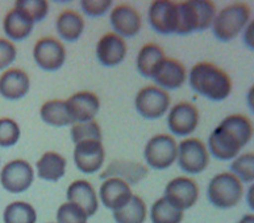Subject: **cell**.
I'll list each match as a JSON object with an SVG mask.
<instances>
[{
	"label": "cell",
	"mask_w": 254,
	"mask_h": 223,
	"mask_svg": "<svg viewBox=\"0 0 254 223\" xmlns=\"http://www.w3.org/2000/svg\"><path fill=\"white\" fill-rule=\"evenodd\" d=\"M253 124L244 115H229L208 137L209 153L219 160H232L251 141Z\"/></svg>",
	"instance_id": "6da1fadb"
},
{
	"label": "cell",
	"mask_w": 254,
	"mask_h": 223,
	"mask_svg": "<svg viewBox=\"0 0 254 223\" xmlns=\"http://www.w3.org/2000/svg\"><path fill=\"white\" fill-rule=\"evenodd\" d=\"M189 82L192 90L209 101L220 102L229 97L232 81L227 73L209 62H199L191 69Z\"/></svg>",
	"instance_id": "7a4b0ae2"
},
{
	"label": "cell",
	"mask_w": 254,
	"mask_h": 223,
	"mask_svg": "<svg viewBox=\"0 0 254 223\" xmlns=\"http://www.w3.org/2000/svg\"><path fill=\"white\" fill-rule=\"evenodd\" d=\"M216 16V7L212 1L191 0L178 3V28L175 33L190 34L195 30L208 29Z\"/></svg>",
	"instance_id": "3957f363"
},
{
	"label": "cell",
	"mask_w": 254,
	"mask_h": 223,
	"mask_svg": "<svg viewBox=\"0 0 254 223\" xmlns=\"http://www.w3.org/2000/svg\"><path fill=\"white\" fill-rule=\"evenodd\" d=\"M251 19L247 4L235 3L223 8L213 19V33L220 41H231L237 37Z\"/></svg>",
	"instance_id": "277c9868"
},
{
	"label": "cell",
	"mask_w": 254,
	"mask_h": 223,
	"mask_svg": "<svg viewBox=\"0 0 254 223\" xmlns=\"http://www.w3.org/2000/svg\"><path fill=\"white\" fill-rule=\"evenodd\" d=\"M243 184L232 173L216 174L207 189L209 202L217 209L235 208L243 198Z\"/></svg>",
	"instance_id": "5b68a950"
},
{
	"label": "cell",
	"mask_w": 254,
	"mask_h": 223,
	"mask_svg": "<svg viewBox=\"0 0 254 223\" xmlns=\"http://www.w3.org/2000/svg\"><path fill=\"white\" fill-rule=\"evenodd\" d=\"M178 145L170 135H157L149 140L144 151V157L149 167L154 169H167L175 163Z\"/></svg>",
	"instance_id": "8992f818"
},
{
	"label": "cell",
	"mask_w": 254,
	"mask_h": 223,
	"mask_svg": "<svg viewBox=\"0 0 254 223\" xmlns=\"http://www.w3.org/2000/svg\"><path fill=\"white\" fill-rule=\"evenodd\" d=\"M34 181V170L25 160H12L0 170V184L12 194L27 192Z\"/></svg>",
	"instance_id": "52a82bcc"
},
{
	"label": "cell",
	"mask_w": 254,
	"mask_h": 223,
	"mask_svg": "<svg viewBox=\"0 0 254 223\" xmlns=\"http://www.w3.org/2000/svg\"><path fill=\"white\" fill-rule=\"evenodd\" d=\"M134 106L141 116L157 119L166 113L170 106V95L157 86H146L137 93Z\"/></svg>",
	"instance_id": "ba28073f"
},
{
	"label": "cell",
	"mask_w": 254,
	"mask_h": 223,
	"mask_svg": "<svg viewBox=\"0 0 254 223\" xmlns=\"http://www.w3.org/2000/svg\"><path fill=\"white\" fill-rule=\"evenodd\" d=\"M178 165L189 174H199L208 165V152L200 140L186 139L178 147Z\"/></svg>",
	"instance_id": "9c48e42d"
},
{
	"label": "cell",
	"mask_w": 254,
	"mask_h": 223,
	"mask_svg": "<svg viewBox=\"0 0 254 223\" xmlns=\"http://www.w3.org/2000/svg\"><path fill=\"white\" fill-rule=\"evenodd\" d=\"M148 19L153 29L158 33H175L178 28V3L166 0L153 1L149 7Z\"/></svg>",
	"instance_id": "30bf717a"
},
{
	"label": "cell",
	"mask_w": 254,
	"mask_h": 223,
	"mask_svg": "<svg viewBox=\"0 0 254 223\" xmlns=\"http://www.w3.org/2000/svg\"><path fill=\"white\" fill-rule=\"evenodd\" d=\"M165 198L169 204L183 212L196 204L199 198V188L196 182L191 178L177 177L167 184Z\"/></svg>",
	"instance_id": "8fae6325"
},
{
	"label": "cell",
	"mask_w": 254,
	"mask_h": 223,
	"mask_svg": "<svg viewBox=\"0 0 254 223\" xmlns=\"http://www.w3.org/2000/svg\"><path fill=\"white\" fill-rule=\"evenodd\" d=\"M106 152L102 141L84 140L75 144L74 149V163L75 167L86 174L98 172L104 164Z\"/></svg>",
	"instance_id": "7c38bea8"
},
{
	"label": "cell",
	"mask_w": 254,
	"mask_h": 223,
	"mask_svg": "<svg viewBox=\"0 0 254 223\" xmlns=\"http://www.w3.org/2000/svg\"><path fill=\"white\" fill-rule=\"evenodd\" d=\"M33 57L36 64L45 72H57L66 60V52L61 42L52 37L38 40L34 45Z\"/></svg>",
	"instance_id": "4fadbf2b"
},
{
	"label": "cell",
	"mask_w": 254,
	"mask_h": 223,
	"mask_svg": "<svg viewBox=\"0 0 254 223\" xmlns=\"http://www.w3.org/2000/svg\"><path fill=\"white\" fill-rule=\"evenodd\" d=\"M199 123V112L196 107L187 102H181L175 105L169 112L167 124L174 135L187 136L192 133Z\"/></svg>",
	"instance_id": "5bb4252c"
},
{
	"label": "cell",
	"mask_w": 254,
	"mask_h": 223,
	"mask_svg": "<svg viewBox=\"0 0 254 223\" xmlns=\"http://www.w3.org/2000/svg\"><path fill=\"white\" fill-rule=\"evenodd\" d=\"M186 69L179 61L165 58L158 64L152 78L158 86L166 90H175L186 82Z\"/></svg>",
	"instance_id": "9a60e30c"
},
{
	"label": "cell",
	"mask_w": 254,
	"mask_h": 223,
	"mask_svg": "<svg viewBox=\"0 0 254 223\" xmlns=\"http://www.w3.org/2000/svg\"><path fill=\"white\" fill-rule=\"evenodd\" d=\"M111 24L120 37H134L141 29L140 13L130 5L122 4L111 12Z\"/></svg>",
	"instance_id": "2e32d148"
},
{
	"label": "cell",
	"mask_w": 254,
	"mask_h": 223,
	"mask_svg": "<svg viewBox=\"0 0 254 223\" xmlns=\"http://www.w3.org/2000/svg\"><path fill=\"white\" fill-rule=\"evenodd\" d=\"M96 56L99 62L104 66H116L122 64L127 56V44L124 38L116 33H107L99 40Z\"/></svg>",
	"instance_id": "e0dca14e"
},
{
	"label": "cell",
	"mask_w": 254,
	"mask_h": 223,
	"mask_svg": "<svg viewBox=\"0 0 254 223\" xmlns=\"http://www.w3.org/2000/svg\"><path fill=\"white\" fill-rule=\"evenodd\" d=\"M99 194L104 208L114 212L126 206L133 196L128 184L120 178H107L100 186Z\"/></svg>",
	"instance_id": "ac0fdd59"
},
{
	"label": "cell",
	"mask_w": 254,
	"mask_h": 223,
	"mask_svg": "<svg viewBox=\"0 0 254 223\" xmlns=\"http://www.w3.org/2000/svg\"><path fill=\"white\" fill-rule=\"evenodd\" d=\"M29 77L24 70L9 69L0 76V95L8 101H19L28 94Z\"/></svg>",
	"instance_id": "d6986e66"
},
{
	"label": "cell",
	"mask_w": 254,
	"mask_h": 223,
	"mask_svg": "<svg viewBox=\"0 0 254 223\" xmlns=\"http://www.w3.org/2000/svg\"><path fill=\"white\" fill-rule=\"evenodd\" d=\"M66 105L75 123L94 120V117L96 116L100 109V101L94 93H90V91L76 93L66 101Z\"/></svg>",
	"instance_id": "ffe728a7"
},
{
	"label": "cell",
	"mask_w": 254,
	"mask_h": 223,
	"mask_svg": "<svg viewBox=\"0 0 254 223\" xmlns=\"http://www.w3.org/2000/svg\"><path fill=\"white\" fill-rule=\"evenodd\" d=\"M148 169L145 165L129 160H115L107 167V169L100 174V178H120L127 184H138L144 177H146Z\"/></svg>",
	"instance_id": "44dd1931"
},
{
	"label": "cell",
	"mask_w": 254,
	"mask_h": 223,
	"mask_svg": "<svg viewBox=\"0 0 254 223\" xmlns=\"http://www.w3.org/2000/svg\"><path fill=\"white\" fill-rule=\"evenodd\" d=\"M67 200L68 202L78 205L87 217H92L98 212L99 204L95 189L88 181L76 180L72 182L67 189Z\"/></svg>",
	"instance_id": "7402d4cb"
},
{
	"label": "cell",
	"mask_w": 254,
	"mask_h": 223,
	"mask_svg": "<svg viewBox=\"0 0 254 223\" xmlns=\"http://www.w3.org/2000/svg\"><path fill=\"white\" fill-rule=\"evenodd\" d=\"M33 21L28 19L23 12L13 8L4 17V33L12 41H23L31 36L33 30Z\"/></svg>",
	"instance_id": "603a6c76"
},
{
	"label": "cell",
	"mask_w": 254,
	"mask_h": 223,
	"mask_svg": "<svg viewBox=\"0 0 254 223\" xmlns=\"http://www.w3.org/2000/svg\"><path fill=\"white\" fill-rule=\"evenodd\" d=\"M66 159L57 152H46L37 161L38 177L45 181L56 182L61 180L66 172Z\"/></svg>",
	"instance_id": "cb8c5ba5"
},
{
	"label": "cell",
	"mask_w": 254,
	"mask_h": 223,
	"mask_svg": "<svg viewBox=\"0 0 254 223\" xmlns=\"http://www.w3.org/2000/svg\"><path fill=\"white\" fill-rule=\"evenodd\" d=\"M40 116L46 124L53 125V127H66V125H72L75 123L66 102L60 99L44 103L40 110Z\"/></svg>",
	"instance_id": "d4e9b609"
},
{
	"label": "cell",
	"mask_w": 254,
	"mask_h": 223,
	"mask_svg": "<svg viewBox=\"0 0 254 223\" xmlns=\"http://www.w3.org/2000/svg\"><path fill=\"white\" fill-rule=\"evenodd\" d=\"M84 21L79 13L74 11H64L57 19V32L64 41H76L82 36Z\"/></svg>",
	"instance_id": "484cf974"
},
{
	"label": "cell",
	"mask_w": 254,
	"mask_h": 223,
	"mask_svg": "<svg viewBox=\"0 0 254 223\" xmlns=\"http://www.w3.org/2000/svg\"><path fill=\"white\" fill-rule=\"evenodd\" d=\"M162 60H165L162 49L156 44H146L141 48L140 53L137 56V70L141 76L152 78L154 69Z\"/></svg>",
	"instance_id": "4316f807"
},
{
	"label": "cell",
	"mask_w": 254,
	"mask_h": 223,
	"mask_svg": "<svg viewBox=\"0 0 254 223\" xmlns=\"http://www.w3.org/2000/svg\"><path fill=\"white\" fill-rule=\"evenodd\" d=\"M114 220L116 223H144L146 220V205L138 196H132L126 206L115 210Z\"/></svg>",
	"instance_id": "83f0119b"
},
{
	"label": "cell",
	"mask_w": 254,
	"mask_h": 223,
	"mask_svg": "<svg viewBox=\"0 0 254 223\" xmlns=\"http://www.w3.org/2000/svg\"><path fill=\"white\" fill-rule=\"evenodd\" d=\"M3 221L4 223H36L37 213L31 204L16 201L4 209Z\"/></svg>",
	"instance_id": "f1b7e54d"
},
{
	"label": "cell",
	"mask_w": 254,
	"mask_h": 223,
	"mask_svg": "<svg viewBox=\"0 0 254 223\" xmlns=\"http://www.w3.org/2000/svg\"><path fill=\"white\" fill-rule=\"evenodd\" d=\"M152 223H181L183 220V212L169 204L165 197L157 200L150 210Z\"/></svg>",
	"instance_id": "f546056e"
},
{
	"label": "cell",
	"mask_w": 254,
	"mask_h": 223,
	"mask_svg": "<svg viewBox=\"0 0 254 223\" xmlns=\"http://www.w3.org/2000/svg\"><path fill=\"white\" fill-rule=\"evenodd\" d=\"M71 140L75 144L84 140H96L102 141V129L96 121H76L71 127Z\"/></svg>",
	"instance_id": "4dcf8cb0"
},
{
	"label": "cell",
	"mask_w": 254,
	"mask_h": 223,
	"mask_svg": "<svg viewBox=\"0 0 254 223\" xmlns=\"http://www.w3.org/2000/svg\"><path fill=\"white\" fill-rule=\"evenodd\" d=\"M15 8L23 12L33 23L45 19L49 11V5L45 0H19L15 3Z\"/></svg>",
	"instance_id": "1f68e13d"
},
{
	"label": "cell",
	"mask_w": 254,
	"mask_h": 223,
	"mask_svg": "<svg viewBox=\"0 0 254 223\" xmlns=\"http://www.w3.org/2000/svg\"><path fill=\"white\" fill-rule=\"evenodd\" d=\"M231 170L240 181L252 182L254 180V155L245 153L236 157L231 164Z\"/></svg>",
	"instance_id": "d6a6232c"
},
{
	"label": "cell",
	"mask_w": 254,
	"mask_h": 223,
	"mask_svg": "<svg viewBox=\"0 0 254 223\" xmlns=\"http://www.w3.org/2000/svg\"><path fill=\"white\" fill-rule=\"evenodd\" d=\"M19 124L13 119L9 117H1L0 119V147L8 148L13 147L20 140Z\"/></svg>",
	"instance_id": "836d02e7"
},
{
	"label": "cell",
	"mask_w": 254,
	"mask_h": 223,
	"mask_svg": "<svg viewBox=\"0 0 254 223\" xmlns=\"http://www.w3.org/2000/svg\"><path fill=\"white\" fill-rule=\"evenodd\" d=\"M87 214L72 202H66L57 212V223H87Z\"/></svg>",
	"instance_id": "e575fe53"
},
{
	"label": "cell",
	"mask_w": 254,
	"mask_h": 223,
	"mask_svg": "<svg viewBox=\"0 0 254 223\" xmlns=\"http://www.w3.org/2000/svg\"><path fill=\"white\" fill-rule=\"evenodd\" d=\"M112 5L111 0H83L80 1L82 11L90 17H99L103 16Z\"/></svg>",
	"instance_id": "d590c367"
},
{
	"label": "cell",
	"mask_w": 254,
	"mask_h": 223,
	"mask_svg": "<svg viewBox=\"0 0 254 223\" xmlns=\"http://www.w3.org/2000/svg\"><path fill=\"white\" fill-rule=\"evenodd\" d=\"M16 60V48L9 40L0 38V72Z\"/></svg>",
	"instance_id": "8d00e7d4"
},
{
	"label": "cell",
	"mask_w": 254,
	"mask_h": 223,
	"mask_svg": "<svg viewBox=\"0 0 254 223\" xmlns=\"http://www.w3.org/2000/svg\"><path fill=\"white\" fill-rule=\"evenodd\" d=\"M244 40L247 42V45L253 49L254 45H253V21H252L247 28V32H245V36H244Z\"/></svg>",
	"instance_id": "74e56055"
},
{
	"label": "cell",
	"mask_w": 254,
	"mask_h": 223,
	"mask_svg": "<svg viewBox=\"0 0 254 223\" xmlns=\"http://www.w3.org/2000/svg\"><path fill=\"white\" fill-rule=\"evenodd\" d=\"M253 192H254V186H252L249 189V193H248V202H249V206L253 209Z\"/></svg>",
	"instance_id": "f35d334b"
},
{
	"label": "cell",
	"mask_w": 254,
	"mask_h": 223,
	"mask_svg": "<svg viewBox=\"0 0 254 223\" xmlns=\"http://www.w3.org/2000/svg\"><path fill=\"white\" fill-rule=\"evenodd\" d=\"M239 223H254V216L253 214L252 216H245Z\"/></svg>",
	"instance_id": "ab89813d"
}]
</instances>
